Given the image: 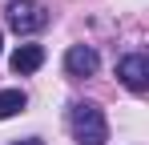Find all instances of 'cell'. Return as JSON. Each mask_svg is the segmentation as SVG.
<instances>
[{
  "mask_svg": "<svg viewBox=\"0 0 149 145\" xmlns=\"http://www.w3.org/2000/svg\"><path fill=\"white\" fill-rule=\"evenodd\" d=\"M69 125H73L77 145H105V141H109L105 113H101L93 101H77L73 109H69Z\"/></svg>",
  "mask_w": 149,
  "mask_h": 145,
  "instance_id": "6da1fadb",
  "label": "cell"
},
{
  "mask_svg": "<svg viewBox=\"0 0 149 145\" xmlns=\"http://www.w3.org/2000/svg\"><path fill=\"white\" fill-rule=\"evenodd\" d=\"M4 16H8V28L12 32H40L49 24V8L36 4V0H12L4 8Z\"/></svg>",
  "mask_w": 149,
  "mask_h": 145,
  "instance_id": "7a4b0ae2",
  "label": "cell"
},
{
  "mask_svg": "<svg viewBox=\"0 0 149 145\" xmlns=\"http://www.w3.org/2000/svg\"><path fill=\"white\" fill-rule=\"evenodd\" d=\"M117 77H121L125 89H133V93H141L149 85V61L141 56V52H129L121 65H117Z\"/></svg>",
  "mask_w": 149,
  "mask_h": 145,
  "instance_id": "3957f363",
  "label": "cell"
},
{
  "mask_svg": "<svg viewBox=\"0 0 149 145\" xmlns=\"http://www.w3.org/2000/svg\"><path fill=\"white\" fill-rule=\"evenodd\" d=\"M65 69H69V77H93V72L101 69L97 48H89V45H73L69 52H65Z\"/></svg>",
  "mask_w": 149,
  "mask_h": 145,
  "instance_id": "277c9868",
  "label": "cell"
},
{
  "mask_svg": "<svg viewBox=\"0 0 149 145\" xmlns=\"http://www.w3.org/2000/svg\"><path fill=\"white\" fill-rule=\"evenodd\" d=\"M40 65H45V48L40 45H20L16 52H12V72H20V77L36 72Z\"/></svg>",
  "mask_w": 149,
  "mask_h": 145,
  "instance_id": "5b68a950",
  "label": "cell"
},
{
  "mask_svg": "<svg viewBox=\"0 0 149 145\" xmlns=\"http://www.w3.org/2000/svg\"><path fill=\"white\" fill-rule=\"evenodd\" d=\"M20 109H24V93L20 89H0V121L16 117Z\"/></svg>",
  "mask_w": 149,
  "mask_h": 145,
  "instance_id": "8992f818",
  "label": "cell"
},
{
  "mask_svg": "<svg viewBox=\"0 0 149 145\" xmlns=\"http://www.w3.org/2000/svg\"><path fill=\"white\" fill-rule=\"evenodd\" d=\"M12 145H45V141H36V137H28V141H12Z\"/></svg>",
  "mask_w": 149,
  "mask_h": 145,
  "instance_id": "52a82bcc",
  "label": "cell"
}]
</instances>
